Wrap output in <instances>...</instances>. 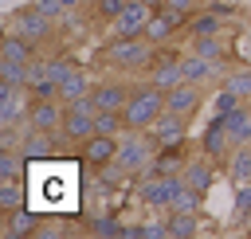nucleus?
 <instances>
[{"label": "nucleus", "mask_w": 251, "mask_h": 239, "mask_svg": "<svg viewBox=\"0 0 251 239\" xmlns=\"http://www.w3.org/2000/svg\"><path fill=\"white\" fill-rule=\"evenodd\" d=\"M90 90H94V74H90L86 67H75V71H71V74H67L63 82H59V98H63V102L86 98Z\"/></svg>", "instance_id": "nucleus-15"}, {"label": "nucleus", "mask_w": 251, "mask_h": 239, "mask_svg": "<svg viewBox=\"0 0 251 239\" xmlns=\"http://www.w3.org/2000/svg\"><path fill=\"white\" fill-rule=\"evenodd\" d=\"M161 114H165V90L157 82H149L145 74L133 78V90H129V102H126V125L129 129H149Z\"/></svg>", "instance_id": "nucleus-2"}, {"label": "nucleus", "mask_w": 251, "mask_h": 239, "mask_svg": "<svg viewBox=\"0 0 251 239\" xmlns=\"http://www.w3.org/2000/svg\"><path fill=\"white\" fill-rule=\"evenodd\" d=\"M0 86H27V67L12 63V59H0Z\"/></svg>", "instance_id": "nucleus-23"}, {"label": "nucleus", "mask_w": 251, "mask_h": 239, "mask_svg": "<svg viewBox=\"0 0 251 239\" xmlns=\"http://www.w3.org/2000/svg\"><path fill=\"white\" fill-rule=\"evenodd\" d=\"M35 4H39V12H43V16H51V20H59V16L67 12V4H63V0H35Z\"/></svg>", "instance_id": "nucleus-26"}, {"label": "nucleus", "mask_w": 251, "mask_h": 239, "mask_svg": "<svg viewBox=\"0 0 251 239\" xmlns=\"http://www.w3.org/2000/svg\"><path fill=\"white\" fill-rule=\"evenodd\" d=\"M165 8H176V12H200V8H208V0H165Z\"/></svg>", "instance_id": "nucleus-25"}, {"label": "nucleus", "mask_w": 251, "mask_h": 239, "mask_svg": "<svg viewBox=\"0 0 251 239\" xmlns=\"http://www.w3.org/2000/svg\"><path fill=\"white\" fill-rule=\"evenodd\" d=\"M169 239H192L200 235V212H165Z\"/></svg>", "instance_id": "nucleus-18"}, {"label": "nucleus", "mask_w": 251, "mask_h": 239, "mask_svg": "<svg viewBox=\"0 0 251 239\" xmlns=\"http://www.w3.org/2000/svg\"><path fill=\"white\" fill-rule=\"evenodd\" d=\"M188 125H192V121H184V118H176V114H169V110H165V114L149 125V133H153V141H157V145H176V141H184V137H188Z\"/></svg>", "instance_id": "nucleus-14"}, {"label": "nucleus", "mask_w": 251, "mask_h": 239, "mask_svg": "<svg viewBox=\"0 0 251 239\" xmlns=\"http://www.w3.org/2000/svg\"><path fill=\"white\" fill-rule=\"evenodd\" d=\"M188 27V12H176V8H157L145 24V39L149 43H169V39H180Z\"/></svg>", "instance_id": "nucleus-6"}, {"label": "nucleus", "mask_w": 251, "mask_h": 239, "mask_svg": "<svg viewBox=\"0 0 251 239\" xmlns=\"http://www.w3.org/2000/svg\"><path fill=\"white\" fill-rule=\"evenodd\" d=\"M204 102H208V86H200V82H180V86H173L165 94V110L176 114V118H184V121H196V114L204 110Z\"/></svg>", "instance_id": "nucleus-4"}, {"label": "nucleus", "mask_w": 251, "mask_h": 239, "mask_svg": "<svg viewBox=\"0 0 251 239\" xmlns=\"http://www.w3.org/2000/svg\"><path fill=\"white\" fill-rule=\"evenodd\" d=\"M39 55V47L31 43V39H24L20 31H12V27H4V35H0V59H12V63H31Z\"/></svg>", "instance_id": "nucleus-13"}, {"label": "nucleus", "mask_w": 251, "mask_h": 239, "mask_svg": "<svg viewBox=\"0 0 251 239\" xmlns=\"http://www.w3.org/2000/svg\"><path fill=\"white\" fill-rule=\"evenodd\" d=\"M118 141H122V137H110V133H94V137H86V141H82V153H78V165L98 168V165L114 161V157H118Z\"/></svg>", "instance_id": "nucleus-12"}, {"label": "nucleus", "mask_w": 251, "mask_h": 239, "mask_svg": "<svg viewBox=\"0 0 251 239\" xmlns=\"http://www.w3.org/2000/svg\"><path fill=\"white\" fill-rule=\"evenodd\" d=\"M224 176L231 184H251V145H235L231 157L224 161Z\"/></svg>", "instance_id": "nucleus-16"}, {"label": "nucleus", "mask_w": 251, "mask_h": 239, "mask_svg": "<svg viewBox=\"0 0 251 239\" xmlns=\"http://www.w3.org/2000/svg\"><path fill=\"white\" fill-rule=\"evenodd\" d=\"M145 78H149V82H157V86H161L165 94H169L173 86H180V82H184V74H180V63H165V67H157V71H149Z\"/></svg>", "instance_id": "nucleus-22"}, {"label": "nucleus", "mask_w": 251, "mask_h": 239, "mask_svg": "<svg viewBox=\"0 0 251 239\" xmlns=\"http://www.w3.org/2000/svg\"><path fill=\"white\" fill-rule=\"evenodd\" d=\"M224 86L227 90H235L243 102H251V67H243V63H235L227 74H224Z\"/></svg>", "instance_id": "nucleus-20"}, {"label": "nucleus", "mask_w": 251, "mask_h": 239, "mask_svg": "<svg viewBox=\"0 0 251 239\" xmlns=\"http://www.w3.org/2000/svg\"><path fill=\"white\" fill-rule=\"evenodd\" d=\"M126 4H129V0H94V4H86L90 20H94V31H110V24L122 16Z\"/></svg>", "instance_id": "nucleus-19"}, {"label": "nucleus", "mask_w": 251, "mask_h": 239, "mask_svg": "<svg viewBox=\"0 0 251 239\" xmlns=\"http://www.w3.org/2000/svg\"><path fill=\"white\" fill-rule=\"evenodd\" d=\"M141 4H149V8H165V0H141Z\"/></svg>", "instance_id": "nucleus-27"}, {"label": "nucleus", "mask_w": 251, "mask_h": 239, "mask_svg": "<svg viewBox=\"0 0 251 239\" xmlns=\"http://www.w3.org/2000/svg\"><path fill=\"white\" fill-rule=\"evenodd\" d=\"M196 149H200V153H208V157H212V161H216V165L224 168V161L231 157V149H235V145H231V133H227V121H224L220 114H212V118H208V125H204V133L196 137Z\"/></svg>", "instance_id": "nucleus-5"}, {"label": "nucleus", "mask_w": 251, "mask_h": 239, "mask_svg": "<svg viewBox=\"0 0 251 239\" xmlns=\"http://www.w3.org/2000/svg\"><path fill=\"white\" fill-rule=\"evenodd\" d=\"M243 231H247V235H251V219H247V227H243Z\"/></svg>", "instance_id": "nucleus-29"}, {"label": "nucleus", "mask_w": 251, "mask_h": 239, "mask_svg": "<svg viewBox=\"0 0 251 239\" xmlns=\"http://www.w3.org/2000/svg\"><path fill=\"white\" fill-rule=\"evenodd\" d=\"M43 223V215L27 204V208H16V212H0V235L4 239H24V235H35V227Z\"/></svg>", "instance_id": "nucleus-11"}, {"label": "nucleus", "mask_w": 251, "mask_h": 239, "mask_svg": "<svg viewBox=\"0 0 251 239\" xmlns=\"http://www.w3.org/2000/svg\"><path fill=\"white\" fill-rule=\"evenodd\" d=\"M129 90H133V78L118 74V78H98V82H94V90H90V98H94V106H98V110H122V114H126Z\"/></svg>", "instance_id": "nucleus-8"}, {"label": "nucleus", "mask_w": 251, "mask_h": 239, "mask_svg": "<svg viewBox=\"0 0 251 239\" xmlns=\"http://www.w3.org/2000/svg\"><path fill=\"white\" fill-rule=\"evenodd\" d=\"M67 118V102L63 98H31L27 110V129H43V133H59Z\"/></svg>", "instance_id": "nucleus-7"}, {"label": "nucleus", "mask_w": 251, "mask_h": 239, "mask_svg": "<svg viewBox=\"0 0 251 239\" xmlns=\"http://www.w3.org/2000/svg\"><path fill=\"white\" fill-rule=\"evenodd\" d=\"M243 20H247V24H251V8H243Z\"/></svg>", "instance_id": "nucleus-28"}, {"label": "nucleus", "mask_w": 251, "mask_h": 239, "mask_svg": "<svg viewBox=\"0 0 251 239\" xmlns=\"http://www.w3.org/2000/svg\"><path fill=\"white\" fill-rule=\"evenodd\" d=\"M153 12H157V8H149V4H141V0H129V4L122 8V16L110 24L106 35H145V24H149Z\"/></svg>", "instance_id": "nucleus-10"}, {"label": "nucleus", "mask_w": 251, "mask_h": 239, "mask_svg": "<svg viewBox=\"0 0 251 239\" xmlns=\"http://www.w3.org/2000/svg\"><path fill=\"white\" fill-rule=\"evenodd\" d=\"M251 219V184H235V200H231V223L247 227Z\"/></svg>", "instance_id": "nucleus-21"}, {"label": "nucleus", "mask_w": 251, "mask_h": 239, "mask_svg": "<svg viewBox=\"0 0 251 239\" xmlns=\"http://www.w3.org/2000/svg\"><path fill=\"white\" fill-rule=\"evenodd\" d=\"M216 172H220V165H216L208 153H200V149H196V153L188 157V165L180 168V180H184L192 192L208 196V192H212V184H216Z\"/></svg>", "instance_id": "nucleus-9"}, {"label": "nucleus", "mask_w": 251, "mask_h": 239, "mask_svg": "<svg viewBox=\"0 0 251 239\" xmlns=\"http://www.w3.org/2000/svg\"><path fill=\"white\" fill-rule=\"evenodd\" d=\"M31 204V188L27 180H0V212H16Z\"/></svg>", "instance_id": "nucleus-17"}, {"label": "nucleus", "mask_w": 251, "mask_h": 239, "mask_svg": "<svg viewBox=\"0 0 251 239\" xmlns=\"http://www.w3.org/2000/svg\"><path fill=\"white\" fill-rule=\"evenodd\" d=\"M157 149H161V145L153 141V133H149V129H126V133H122V141H118V157H114V161H118L122 168H129L133 176H141V172L153 165Z\"/></svg>", "instance_id": "nucleus-3"}, {"label": "nucleus", "mask_w": 251, "mask_h": 239, "mask_svg": "<svg viewBox=\"0 0 251 239\" xmlns=\"http://www.w3.org/2000/svg\"><path fill=\"white\" fill-rule=\"evenodd\" d=\"M149 55H153V43L145 35H110L94 51V63L110 74H145Z\"/></svg>", "instance_id": "nucleus-1"}, {"label": "nucleus", "mask_w": 251, "mask_h": 239, "mask_svg": "<svg viewBox=\"0 0 251 239\" xmlns=\"http://www.w3.org/2000/svg\"><path fill=\"white\" fill-rule=\"evenodd\" d=\"M200 192H192L188 184H180L176 192H173V204H169V212H200Z\"/></svg>", "instance_id": "nucleus-24"}]
</instances>
